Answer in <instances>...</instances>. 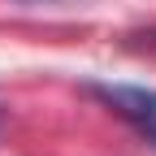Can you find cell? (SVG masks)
<instances>
[{
    "mask_svg": "<svg viewBox=\"0 0 156 156\" xmlns=\"http://www.w3.org/2000/svg\"><path fill=\"white\" fill-rule=\"evenodd\" d=\"M87 91L95 95V100H104L134 134H143L147 143H156V91L126 87V83H91Z\"/></svg>",
    "mask_w": 156,
    "mask_h": 156,
    "instance_id": "obj_1",
    "label": "cell"
},
{
    "mask_svg": "<svg viewBox=\"0 0 156 156\" xmlns=\"http://www.w3.org/2000/svg\"><path fill=\"white\" fill-rule=\"evenodd\" d=\"M0 126H5V113H0Z\"/></svg>",
    "mask_w": 156,
    "mask_h": 156,
    "instance_id": "obj_2",
    "label": "cell"
}]
</instances>
